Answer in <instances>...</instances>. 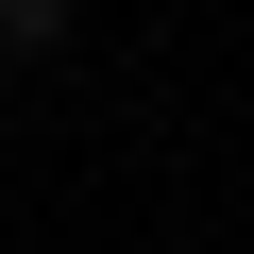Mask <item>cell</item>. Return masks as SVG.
<instances>
[{
  "label": "cell",
  "mask_w": 254,
  "mask_h": 254,
  "mask_svg": "<svg viewBox=\"0 0 254 254\" xmlns=\"http://www.w3.org/2000/svg\"><path fill=\"white\" fill-rule=\"evenodd\" d=\"M0 51H68V0H0Z\"/></svg>",
  "instance_id": "1"
}]
</instances>
